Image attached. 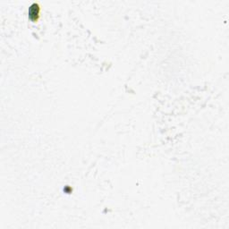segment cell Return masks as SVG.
I'll list each match as a JSON object with an SVG mask.
<instances>
[{
	"mask_svg": "<svg viewBox=\"0 0 229 229\" xmlns=\"http://www.w3.org/2000/svg\"><path fill=\"white\" fill-rule=\"evenodd\" d=\"M39 6H38V5H36V4L32 5V6H31V8H30V14H29L30 16H31V18H32V15H33L34 18L37 19L38 14H39Z\"/></svg>",
	"mask_w": 229,
	"mask_h": 229,
	"instance_id": "1",
	"label": "cell"
}]
</instances>
